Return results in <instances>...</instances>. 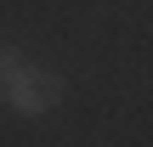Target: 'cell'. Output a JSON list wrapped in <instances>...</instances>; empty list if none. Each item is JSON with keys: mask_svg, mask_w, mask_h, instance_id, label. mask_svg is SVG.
Segmentation results:
<instances>
[{"mask_svg": "<svg viewBox=\"0 0 153 147\" xmlns=\"http://www.w3.org/2000/svg\"><path fill=\"white\" fill-rule=\"evenodd\" d=\"M23 68H28V57H23V51H17V40H6V45H0V79H6V85H11V79H17V74H23Z\"/></svg>", "mask_w": 153, "mask_h": 147, "instance_id": "obj_2", "label": "cell"}, {"mask_svg": "<svg viewBox=\"0 0 153 147\" xmlns=\"http://www.w3.org/2000/svg\"><path fill=\"white\" fill-rule=\"evenodd\" d=\"M6 102L23 113V119H40V113H51L57 102H62V74L57 68H40V62H28L11 85H6Z\"/></svg>", "mask_w": 153, "mask_h": 147, "instance_id": "obj_1", "label": "cell"}, {"mask_svg": "<svg viewBox=\"0 0 153 147\" xmlns=\"http://www.w3.org/2000/svg\"><path fill=\"white\" fill-rule=\"evenodd\" d=\"M0 96H6V79H0Z\"/></svg>", "mask_w": 153, "mask_h": 147, "instance_id": "obj_3", "label": "cell"}]
</instances>
